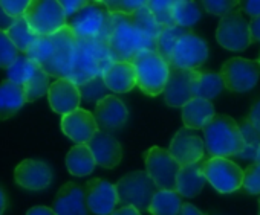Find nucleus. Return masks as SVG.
I'll list each match as a JSON object with an SVG mask.
<instances>
[{
  "label": "nucleus",
  "instance_id": "obj_28",
  "mask_svg": "<svg viewBox=\"0 0 260 215\" xmlns=\"http://www.w3.org/2000/svg\"><path fill=\"white\" fill-rule=\"evenodd\" d=\"M96 166L95 157L87 145H75L66 154V168L72 176L86 177Z\"/></svg>",
  "mask_w": 260,
  "mask_h": 215
},
{
  "label": "nucleus",
  "instance_id": "obj_35",
  "mask_svg": "<svg viewBox=\"0 0 260 215\" xmlns=\"http://www.w3.org/2000/svg\"><path fill=\"white\" fill-rule=\"evenodd\" d=\"M187 34L185 29L179 28V26H164L156 38V52L169 63L170 55L176 46V43Z\"/></svg>",
  "mask_w": 260,
  "mask_h": 215
},
{
  "label": "nucleus",
  "instance_id": "obj_44",
  "mask_svg": "<svg viewBox=\"0 0 260 215\" xmlns=\"http://www.w3.org/2000/svg\"><path fill=\"white\" fill-rule=\"evenodd\" d=\"M0 4H2V8L10 17L17 20L20 17H25V13L31 4V0H2Z\"/></svg>",
  "mask_w": 260,
  "mask_h": 215
},
{
  "label": "nucleus",
  "instance_id": "obj_30",
  "mask_svg": "<svg viewBox=\"0 0 260 215\" xmlns=\"http://www.w3.org/2000/svg\"><path fill=\"white\" fill-rule=\"evenodd\" d=\"M173 20L175 25L182 29L191 28L201 20V10L194 2H190V0H175Z\"/></svg>",
  "mask_w": 260,
  "mask_h": 215
},
{
  "label": "nucleus",
  "instance_id": "obj_47",
  "mask_svg": "<svg viewBox=\"0 0 260 215\" xmlns=\"http://www.w3.org/2000/svg\"><path fill=\"white\" fill-rule=\"evenodd\" d=\"M248 119L249 122L252 124V127L260 133V101H257L249 110V115H248Z\"/></svg>",
  "mask_w": 260,
  "mask_h": 215
},
{
  "label": "nucleus",
  "instance_id": "obj_56",
  "mask_svg": "<svg viewBox=\"0 0 260 215\" xmlns=\"http://www.w3.org/2000/svg\"><path fill=\"white\" fill-rule=\"evenodd\" d=\"M217 215H220V213H217Z\"/></svg>",
  "mask_w": 260,
  "mask_h": 215
},
{
  "label": "nucleus",
  "instance_id": "obj_9",
  "mask_svg": "<svg viewBox=\"0 0 260 215\" xmlns=\"http://www.w3.org/2000/svg\"><path fill=\"white\" fill-rule=\"evenodd\" d=\"M144 163L146 173L159 189L176 191V179L182 166L176 162L169 150L156 145L149 148L144 153Z\"/></svg>",
  "mask_w": 260,
  "mask_h": 215
},
{
  "label": "nucleus",
  "instance_id": "obj_39",
  "mask_svg": "<svg viewBox=\"0 0 260 215\" xmlns=\"http://www.w3.org/2000/svg\"><path fill=\"white\" fill-rule=\"evenodd\" d=\"M132 19H134L135 25H137L143 32H146L149 37H152V38H155V40L158 38V35H159L162 26L158 25V22L155 20L153 14L150 13V10H149L146 5H144L141 10H138V11L132 16Z\"/></svg>",
  "mask_w": 260,
  "mask_h": 215
},
{
  "label": "nucleus",
  "instance_id": "obj_29",
  "mask_svg": "<svg viewBox=\"0 0 260 215\" xmlns=\"http://www.w3.org/2000/svg\"><path fill=\"white\" fill-rule=\"evenodd\" d=\"M182 206V195L178 191L159 189L150 203L149 212L152 215H179Z\"/></svg>",
  "mask_w": 260,
  "mask_h": 215
},
{
  "label": "nucleus",
  "instance_id": "obj_20",
  "mask_svg": "<svg viewBox=\"0 0 260 215\" xmlns=\"http://www.w3.org/2000/svg\"><path fill=\"white\" fill-rule=\"evenodd\" d=\"M52 209L57 215H89L84 186L74 182L64 183L57 192Z\"/></svg>",
  "mask_w": 260,
  "mask_h": 215
},
{
  "label": "nucleus",
  "instance_id": "obj_57",
  "mask_svg": "<svg viewBox=\"0 0 260 215\" xmlns=\"http://www.w3.org/2000/svg\"><path fill=\"white\" fill-rule=\"evenodd\" d=\"M258 63H260V61H258Z\"/></svg>",
  "mask_w": 260,
  "mask_h": 215
},
{
  "label": "nucleus",
  "instance_id": "obj_18",
  "mask_svg": "<svg viewBox=\"0 0 260 215\" xmlns=\"http://www.w3.org/2000/svg\"><path fill=\"white\" fill-rule=\"evenodd\" d=\"M14 179L19 186L28 191H43L52 183V169L43 160L25 159L16 166Z\"/></svg>",
  "mask_w": 260,
  "mask_h": 215
},
{
  "label": "nucleus",
  "instance_id": "obj_53",
  "mask_svg": "<svg viewBox=\"0 0 260 215\" xmlns=\"http://www.w3.org/2000/svg\"><path fill=\"white\" fill-rule=\"evenodd\" d=\"M7 206H8V197H7L5 191L0 188V215H4Z\"/></svg>",
  "mask_w": 260,
  "mask_h": 215
},
{
  "label": "nucleus",
  "instance_id": "obj_4",
  "mask_svg": "<svg viewBox=\"0 0 260 215\" xmlns=\"http://www.w3.org/2000/svg\"><path fill=\"white\" fill-rule=\"evenodd\" d=\"M78 40L109 43L112 14L103 2H89L68 23Z\"/></svg>",
  "mask_w": 260,
  "mask_h": 215
},
{
  "label": "nucleus",
  "instance_id": "obj_43",
  "mask_svg": "<svg viewBox=\"0 0 260 215\" xmlns=\"http://www.w3.org/2000/svg\"><path fill=\"white\" fill-rule=\"evenodd\" d=\"M239 4H240L239 0H204L202 5L207 13H210L213 16H220V19H222L228 13L237 10Z\"/></svg>",
  "mask_w": 260,
  "mask_h": 215
},
{
  "label": "nucleus",
  "instance_id": "obj_34",
  "mask_svg": "<svg viewBox=\"0 0 260 215\" xmlns=\"http://www.w3.org/2000/svg\"><path fill=\"white\" fill-rule=\"evenodd\" d=\"M54 54H55V43L52 37H37L25 55L31 61L37 63L45 69L49 64V61L54 58Z\"/></svg>",
  "mask_w": 260,
  "mask_h": 215
},
{
  "label": "nucleus",
  "instance_id": "obj_26",
  "mask_svg": "<svg viewBox=\"0 0 260 215\" xmlns=\"http://www.w3.org/2000/svg\"><path fill=\"white\" fill-rule=\"evenodd\" d=\"M205 182H207V179L202 171V162L198 165L184 166V168H181L178 179H176V191L182 197L193 198L198 194H201Z\"/></svg>",
  "mask_w": 260,
  "mask_h": 215
},
{
  "label": "nucleus",
  "instance_id": "obj_42",
  "mask_svg": "<svg viewBox=\"0 0 260 215\" xmlns=\"http://www.w3.org/2000/svg\"><path fill=\"white\" fill-rule=\"evenodd\" d=\"M242 188L252 195H260V163L252 162L243 169V185Z\"/></svg>",
  "mask_w": 260,
  "mask_h": 215
},
{
  "label": "nucleus",
  "instance_id": "obj_48",
  "mask_svg": "<svg viewBox=\"0 0 260 215\" xmlns=\"http://www.w3.org/2000/svg\"><path fill=\"white\" fill-rule=\"evenodd\" d=\"M14 19L10 17L5 10L2 8V4H0V32H8V29L14 25Z\"/></svg>",
  "mask_w": 260,
  "mask_h": 215
},
{
  "label": "nucleus",
  "instance_id": "obj_27",
  "mask_svg": "<svg viewBox=\"0 0 260 215\" xmlns=\"http://www.w3.org/2000/svg\"><path fill=\"white\" fill-rule=\"evenodd\" d=\"M223 81L219 73L213 70H194L193 76V96L211 101L219 96L223 89Z\"/></svg>",
  "mask_w": 260,
  "mask_h": 215
},
{
  "label": "nucleus",
  "instance_id": "obj_51",
  "mask_svg": "<svg viewBox=\"0 0 260 215\" xmlns=\"http://www.w3.org/2000/svg\"><path fill=\"white\" fill-rule=\"evenodd\" d=\"M112 215H143L137 207L134 206H121V207H116Z\"/></svg>",
  "mask_w": 260,
  "mask_h": 215
},
{
  "label": "nucleus",
  "instance_id": "obj_38",
  "mask_svg": "<svg viewBox=\"0 0 260 215\" xmlns=\"http://www.w3.org/2000/svg\"><path fill=\"white\" fill-rule=\"evenodd\" d=\"M173 4L175 0H149L146 7L153 14L159 26H176L173 20Z\"/></svg>",
  "mask_w": 260,
  "mask_h": 215
},
{
  "label": "nucleus",
  "instance_id": "obj_3",
  "mask_svg": "<svg viewBox=\"0 0 260 215\" xmlns=\"http://www.w3.org/2000/svg\"><path fill=\"white\" fill-rule=\"evenodd\" d=\"M112 61L109 43L78 40L69 79L80 85L95 76H101Z\"/></svg>",
  "mask_w": 260,
  "mask_h": 215
},
{
  "label": "nucleus",
  "instance_id": "obj_17",
  "mask_svg": "<svg viewBox=\"0 0 260 215\" xmlns=\"http://www.w3.org/2000/svg\"><path fill=\"white\" fill-rule=\"evenodd\" d=\"M93 116L103 133H112L122 128L128 119L127 105L115 95H109L95 105Z\"/></svg>",
  "mask_w": 260,
  "mask_h": 215
},
{
  "label": "nucleus",
  "instance_id": "obj_15",
  "mask_svg": "<svg viewBox=\"0 0 260 215\" xmlns=\"http://www.w3.org/2000/svg\"><path fill=\"white\" fill-rule=\"evenodd\" d=\"M61 132L77 145H87L100 128L93 113L80 107L75 112L61 116Z\"/></svg>",
  "mask_w": 260,
  "mask_h": 215
},
{
  "label": "nucleus",
  "instance_id": "obj_54",
  "mask_svg": "<svg viewBox=\"0 0 260 215\" xmlns=\"http://www.w3.org/2000/svg\"><path fill=\"white\" fill-rule=\"evenodd\" d=\"M255 162L260 163V147H258V151H257V156H255Z\"/></svg>",
  "mask_w": 260,
  "mask_h": 215
},
{
  "label": "nucleus",
  "instance_id": "obj_50",
  "mask_svg": "<svg viewBox=\"0 0 260 215\" xmlns=\"http://www.w3.org/2000/svg\"><path fill=\"white\" fill-rule=\"evenodd\" d=\"M26 215H57V213L54 212L52 207H48V206H34V207H31L26 212Z\"/></svg>",
  "mask_w": 260,
  "mask_h": 215
},
{
  "label": "nucleus",
  "instance_id": "obj_16",
  "mask_svg": "<svg viewBox=\"0 0 260 215\" xmlns=\"http://www.w3.org/2000/svg\"><path fill=\"white\" fill-rule=\"evenodd\" d=\"M87 207L95 215H112L116 209L118 192L116 186L103 179H90L84 185Z\"/></svg>",
  "mask_w": 260,
  "mask_h": 215
},
{
  "label": "nucleus",
  "instance_id": "obj_24",
  "mask_svg": "<svg viewBox=\"0 0 260 215\" xmlns=\"http://www.w3.org/2000/svg\"><path fill=\"white\" fill-rule=\"evenodd\" d=\"M216 116L214 105L211 101L202 98H193L182 107V122L185 128L193 132L204 130V127Z\"/></svg>",
  "mask_w": 260,
  "mask_h": 215
},
{
  "label": "nucleus",
  "instance_id": "obj_52",
  "mask_svg": "<svg viewBox=\"0 0 260 215\" xmlns=\"http://www.w3.org/2000/svg\"><path fill=\"white\" fill-rule=\"evenodd\" d=\"M179 215H205V213H202L194 204H191V203H184V206H182Z\"/></svg>",
  "mask_w": 260,
  "mask_h": 215
},
{
  "label": "nucleus",
  "instance_id": "obj_40",
  "mask_svg": "<svg viewBox=\"0 0 260 215\" xmlns=\"http://www.w3.org/2000/svg\"><path fill=\"white\" fill-rule=\"evenodd\" d=\"M103 4L110 14L118 16H134L146 5L144 0H104Z\"/></svg>",
  "mask_w": 260,
  "mask_h": 215
},
{
  "label": "nucleus",
  "instance_id": "obj_5",
  "mask_svg": "<svg viewBox=\"0 0 260 215\" xmlns=\"http://www.w3.org/2000/svg\"><path fill=\"white\" fill-rule=\"evenodd\" d=\"M132 63L137 69V85L143 93L147 96L164 93L170 76V64L156 51H144Z\"/></svg>",
  "mask_w": 260,
  "mask_h": 215
},
{
  "label": "nucleus",
  "instance_id": "obj_49",
  "mask_svg": "<svg viewBox=\"0 0 260 215\" xmlns=\"http://www.w3.org/2000/svg\"><path fill=\"white\" fill-rule=\"evenodd\" d=\"M249 31H251V38H252V43L255 41H260V17L257 19H252L249 22Z\"/></svg>",
  "mask_w": 260,
  "mask_h": 215
},
{
  "label": "nucleus",
  "instance_id": "obj_6",
  "mask_svg": "<svg viewBox=\"0 0 260 215\" xmlns=\"http://www.w3.org/2000/svg\"><path fill=\"white\" fill-rule=\"evenodd\" d=\"M116 192L121 206H134L140 212L149 210L150 203L159 188L146 171H132L118 180Z\"/></svg>",
  "mask_w": 260,
  "mask_h": 215
},
{
  "label": "nucleus",
  "instance_id": "obj_12",
  "mask_svg": "<svg viewBox=\"0 0 260 215\" xmlns=\"http://www.w3.org/2000/svg\"><path fill=\"white\" fill-rule=\"evenodd\" d=\"M208 58L207 41L194 32H187L175 46L169 64L170 69L198 70Z\"/></svg>",
  "mask_w": 260,
  "mask_h": 215
},
{
  "label": "nucleus",
  "instance_id": "obj_2",
  "mask_svg": "<svg viewBox=\"0 0 260 215\" xmlns=\"http://www.w3.org/2000/svg\"><path fill=\"white\" fill-rule=\"evenodd\" d=\"M202 132L210 157H237L243 151L245 144L239 124L226 115H216Z\"/></svg>",
  "mask_w": 260,
  "mask_h": 215
},
{
  "label": "nucleus",
  "instance_id": "obj_19",
  "mask_svg": "<svg viewBox=\"0 0 260 215\" xmlns=\"http://www.w3.org/2000/svg\"><path fill=\"white\" fill-rule=\"evenodd\" d=\"M48 101H49L51 109L55 113L64 116L80 109L81 95H80L78 85L74 81L68 78H61V79H55L54 82H51V87L48 92Z\"/></svg>",
  "mask_w": 260,
  "mask_h": 215
},
{
  "label": "nucleus",
  "instance_id": "obj_8",
  "mask_svg": "<svg viewBox=\"0 0 260 215\" xmlns=\"http://www.w3.org/2000/svg\"><path fill=\"white\" fill-rule=\"evenodd\" d=\"M207 182L220 194H233L243 185V169L230 159L208 157L202 160Z\"/></svg>",
  "mask_w": 260,
  "mask_h": 215
},
{
  "label": "nucleus",
  "instance_id": "obj_55",
  "mask_svg": "<svg viewBox=\"0 0 260 215\" xmlns=\"http://www.w3.org/2000/svg\"><path fill=\"white\" fill-rule=\"evenodd\" d=\"M257 215H260V198H258V213Z\"/></svg>",
  "mask_w": 260,
  "mask_h": 215
},
{
  "label": "nucleus",
  "instance_id": "obj_25",
  "mask_svg": "<svg viewBox=\"0 0 260 215\" xmlns=\"http://www.w3.org/2000/svg\"><path fill=\"white\" fill-rule=\"evenodd\" d=\"M26 104L25 90L22 85L5 79L0 82V121H7L20 112Z\"/></svg>",
  "mask_w": 260,
  "mask_h": 215
},
{
  "label": "nucleus",
  "instance_id": "obj_46",
  "mask_svg": "<svg viewBox=\"0 0 260 215\" xmlns=\"http://www.w3.org/2000/svg\"><path fill=\"white\" fill-rule=\"evenodd\" d=\"M239 10L242 13H246L252 19L260 17V0H243L239 4Z\"/></svg>",
  "mask_w": 260,
  "mask_h": 215
},
{
  "label": "nucleus",
  "instance_id": "obj_11",
  "mask_svg": "<svg viewBox=\"0 0 260 215\" xmlns=\"http://www.w3.org/2000/svg\"><path fill=\"white\" fill-rule=\"evenodd\" d=\"M225 89L237 93H245L254 89L260 78V63L242 57L230 58L223 63L219 72Z\"/></svg>",
  "mask_w": 260,
  "mask_h": 215
},
{
  "label": "nucleus",
  "instance_id": "obj_32",
  "mask_svg": "<svg viewBox=\"0 0 260 215\" xmlns=\"http://www.w3.org/2000/svg\"><path fill=\"white\" fill-rule=\"evenodd\" d=\"M49 87H51V82H49V75L43 70L42 66L37 64L34 73L31 75V78L26 81V84L23 85V90H25V96H26V102H32V101H37L39 98L48 95L49 92Z\"/></svg>",
  "mask_w": 260,
  "mask_h": 215
},
{
  "label": "nucleus",
  "instance_id": "obj_33",
  "mask_svg": "<svg viewBox=\"0 0 260 215\" xmlns=\"http://www.w3.org/2000/svg\"><path fill=\"white\" fill-rule=\"evenodd\" d=\"M8 37L11 38V41L14 43V46L19 49L20 54H26L29 46L36 41L37 35L31 31L28 22L25 20V17H20L14 22V25L8 29Z\"/></svg>",
  "mask_w": 260,
  "mask_h": 215
},
{
  "label": "nucleus",
  "instance_id": "obj_37",
  "mask_svg": "<svg viewBox=\"0 0 260 215\" xmlns=\"http://www.w3.org/2000/svg\"><path fill=\"white\" fill-rule=\"evenodd\" d=\"M36 67H37V63L31 61L26 55L20 54V57L16 60V63L7 70V79L23 87L26 84V81L31 78V75L34 73Z\"/></svg>",
  "mask_w": 260,
  "mask_h": 215
},
{
  "label": "nucleus",
  "instance_id": "obj_7",
  "mask_svg": "<svg viewBox=\"0 0 260 215\" xmlns=\"http://www.w3.org/2000/svg\"><path fill=\"white\" fill-rule=\"evenodd\" d=\"M25 20L37 37H51L68 26V17L58 0H31Z\"/></svg>",
  "mask_w": 260,
  "mask_h": 215
},
{
  "label": "nucleus",
  "instance_id": "obj_23",
  "mask_svg": "<svg viewBox=\"0 0 260 215\" xmlns=\"http://www.w3.org/2000/svg\"><path fill=\"white\" fill-rule=\"evenodd\" d=\"M101 76L113 93H127L137 85V69L132 61H112Z\"/></svg>",
  "mask_w": 260,
  "mask_h": 215
},
{
  "label": "nucleus",
  "instance_id": "obj_13",
  "mask_svg": "<svg viewBox=\"0 0 260 215\" xmlns=\"http://www.w3.org/2000/svg\"><path fill=\"white\" fill-rule=\"evenodd\" d=\"M51 37L55 43V54H54V58L49 61V64L43 70L49 76H55L57 79H61V78L69 79L72 73L78 38L75 37L69 25Z\"/></svg>",
  "mask_w": 260,
  "mask_h": 215
},
{
  "label": "nucleus",
  "instance_id": "obj_10",
  "mask_svg": "<svg viewBox=\"0 0 260 215\" xmlns=\"http://www.w3.org/2000/svg\"><path fill=\"white\" fill-rule=\"evenodd\" d=\"M217 43L233 52L245 51L252 45L249 22H246L243 13L237 8L223 16L216 29Z\"/></svg>",
  "mask_w": 260,
  "mask_h": 215
},
{
  "label": "nucleus",
  "instance_id": "obj_1",
  "mask_svg": "<svg viewBox=\"0 0 260 215\" xmlns=\"http://www.w3.org/2000/svg\"><path fill=\"white\" fill-rule=\"evenodd\" d=\"M156 49V40L143 32L132 16L112 14L109 51L113 61H134L138 54Z\"/></svg>",
  "mask_w": 260,
  "mask_h": 215
},
{
  "label": "nucleus",
  "instance_id": "obj_22",
  "mask_svg": "<svg viewBox=\"0 0 260 215\" xmlns=\"http://www.w3.org/2000/svg\"><path fill=\"white\" fill-rule=\"evenodd\" d=\"M87 147L90 148L96 165H100L103 168L112 169V168L118 166L122 159L121 144L109 133L98 132L92 138V141L87 144Z\"/></svg>",
  "mask_w": 260,
  "mask_h": 215
},
{
  "label": "nucleus",
  "instance_id": "obj_41",
  "mask_svg": "<svg viewBox=\"0 0 260 215\" xmlns=\"http://www.w3.org/2000/svg\"><path fill=\"white\" fill-rule=\"evenodd\" d=\"M20 57L19 49L14 46L7 32H0V69H10Z\"/></svg>",
  "mask_w": 260,
  "mask_h": 215
},
{
  "label": "nucleus",
  "instance_id": "obj_45",
  "mask_svg": "<svg viewBox=\"0 0 260 215\" xmlns=\"http://www.w3.org/2000/svg\"><path fill=\"white\" fill-rule=\"evenodd\" d=\"M61 7H63V11L66 14V17L72 19L75 14H78L83 8L87 7V0H61Z\"/></svg>",
  "mask_w": 260,
  "mask_h": 215
},
{
  "label": "nucleus",
  "instance_id": "obj_14",
  "mask_svg": "<svg viewBox=\"0 0 260 215\" xmlns=\"http://www.w3.org/2000/svg\"><path fill=\"white\" fill-rule=\"evenodd\" d=\"M170 154L176 159V162L184 166L198 165L204 160L205 156V142L202 138L196 135V132L190 128H181L173 136L170 147Z\"/></svg>",
  "mask_w": 260,
  "mask_h": 215
},
{
  "label": "nucleus",
  "instance_id": "obj_21",
  "mask_svg": "<svg viewBox=\"0 0 260 215\" xmlns=\"http://www.w3.org/2000/svg\"><path fill=\"white\" fill-rule=\"evenodd\" d=\"M193 76L194 70L170 69V76L164 90V101L170 107H182L190 102L193 96Z\"/></svg>",
  "mask_w": 260,
  "mask_h": 215
},
{
  "label": "nucleus",
  "instance_id": "obj_36",
  "mask_svg": "<svg viewBox=\"0 0 260 215\" xmlns=\"http://www.w3.org/2000/svg\"><path fill=\"white\" fill-rule=\"evenodd\" d=\"M80 95H81V101L87 102V104H98L101 99H104L106 96H109V89L103 79V76H95L83 84L78 85Z\"/></svg>",
  "mask_w": 260,
  "mask_h": 215
},
{
  "label": "nucleus",
  "instance_id": "obj_31",
  "mask_svg": "<svg viewBox=\"0 0 260 215\" xmlns=\"http://www.w3.org/2000/svg\"><path fill=\"white\" fill-rule=\"evenodd\" d=\"M237 124H239V128H240V133L243 138V144H245L243 151L237 157L242 160H254L255 162V156H257V151L260 147V133L252 127V124L249 122L248 118L240 119Z\"/></svg>",
  "mask_w": 260,
  "mask_h": 215
}]
</instances>
